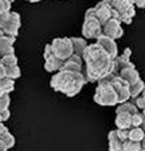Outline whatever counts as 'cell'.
<instances>
[{"mask_svg": "<svg viewBox=\"0 0 145 151\" xmlns=\"http://www.w3.org/2000/svg\"><path fill=\"white\" fill-rule=\"evenodd\" d=\"M6 1H8V3H11V4H12L14 1H15V0H6Z\"/></svg>", "mask_w": 145, "mask_h": 151, "instance_id": "45", "label": "cell"}, {"mask_svg": "<svg viewBox=\"0 0 145 151\" xmlns=\"http://www.w3.org/2000/svg\"><path fill=\"white\" fill-rule=\"evenodd\" d=\"M7 77V68L0 62V80L1 78H6Z\"/></svg>", "mask_w": 145, "mask_h": 151, "instance_id": "36", "label": "cell"}, {"mask_svg": "<svg viewBox=\"0 0 145 151\" xmlns=\"http://www.w3.org/2000/svg\"><path fill=\"white\" fill-rule=\"evenodd\" d=\"M120 112H125V113H129V115H136V113H139V108L134 105V103H129V101H126V103H122L120 104L116 109V113H120Z\"/></svg>", "mask_w": 145, "mask_h": 151, "instance_id": "20", "label": "cell"}, {"mask_svg": "<svg viewBox=\"0 0 145 151\" xmlns=\"http://www.w3.org/2000/svg\"><path fill=\"white\" fill-rule=\"evenodd\" d=\"M94 8H95V15H97L98 20L101 22L102 26L106 24L112 19H117V14L114 12V9L110 6V0H101Z\"/></svg>", "mask_w": 145, "mask_h": 151, "instance_id": "7", "label": "cell"}, {"mask_svg": "<svg viewBox=\"0 0 145 151\" xmlns=\"http://www.w3.org/2000/svg\"><path fill=\"white\" fill-rule=\"evenodd\" d=\"M83 60L82 57L72 54L70 58L63 61V65L60 68V70H69V72H75V73H82L83 70Z\"/></svg>", "mask_w": 145, "mask_h": 151, "instance_id": "11", "label": "cell"}, {"mask_svg": "<svg viewBox=\"0 0 145 151\" xmlns=\"http://www.w3.org/2000/svg\"><path fill=\"white\" fill-rule=\"evenodd\" d=\"M86 82L87 81L82 73L59 70L57 74L51 77L50 85L54 91L66 94L67 97H74L81 92Z\"/></svg>", "mask_w": 145, "mask_h": 151, "instance_id": "2", "label": "cell"}, {"mask_svg": "<svg viewBox=\"0 0 145 151\" xmlns=\"http://www.w3.org/2000/svg\"><path fill=\"white\" fill-rule=\"evenodd\" d=\"M10 116H11V113H10V111H8V109L0 111V122H1V123H4L6 120H8V119H10Z\"/></svg>", "mask_w": 145, "mask_h": 151, "instance_id": "35", "label": "cell"}, {"mask_svg": "<svg viewBox=\"0 0 145 151\" xmlns=\"http://www.w3.org/2000/svg\"><path fill=\"white\" fill-rule=\"evenodd\" d=\"M130 54H132V50H130V49H125L122 55H118L116 60H114V74L116 76L120 74L121 70H124L133 65V63L130 62Z\"/></svg>", "mask_w": 145, "mask_h": 151, "instance_id": "13", "label": "cell"}, {"mask_svg": "<svg viewBox=\"0 0 145 151\" xmlns=\"http://www.w3.org/2000/svg\"><path fill=\"white\" fill-rule=\"evenodd\" d=\"M4 35H6V34H4L3 28H0V38H1V37H4Z\"/></svg>", "mask_w": 145, "mask_h": 151, "instance_id": "41", "label": "cell"}, {"mask_svg": "<svg viewBox=\"0 0 145 151\" xmlns=\"http://www.w3.org/2000/svg\"><path fill=\"white\" fill-rule=\"evenodd\" d=\"M114 74L106 76L102 80L98 81V86L95 89L94 101L102 107H113L118 104V97H117L116 91L112 86V78Z\"/></svg>", "mask_w": 145, "mask_h": 151, "instance_id": "3", "label": "cell"}, {"mask_svg": "<svg viewBox=\"0 0 145 151\" xmlns=\"http://www.w3.org/2000/svg\"><path fill=\"white\" fill-rule=\"evenodd\" d=\"M118 76H120L122 80H125L129 85L134 84L136 81H139L140 80V74H139V72L136 70L134 65H132V66H129V68H126V69L121 70Z\"/></svg>", "mask_w": 145, "mask_h": 151, "instance_id": "15", "label": "cell"}, {"mask_svg": "<svg viewBox=\"0 0 145 151\" xmlns=\"http://www.w3.org/2000/svg\"><path fill=\"white\" fill-rule=\"evenodd\" d=\"M53 55H55V54H54V50H53L51 43L46 45V46H44V60H48V58L53 57Z\"/></svg>", "mask_w": 145, "mask_h": 151, "instance_id": "32", "label": "cell"}, {"mask_svg": "<svg viewBox=\"0 0 145 151\" xmlns=\"http://www.w3.org/2000/svg\"><path fill=\"white\" fill-rule=\"evenodd\" d=\"M14 54H15V49H14V46L0 49V58H1V57H7V55H14Z\"/></svg>", "mask_w": 145, "mask_h": 151, "instance_id": "31", "label": "cell"}, {"mask_svg": "<svg viewBox=\"0 0 145 151\" xmlns=\"http://www.w3.org/2000/svg\"><path fill=\"white\" fill-rule=\"evenodd\" d=\"M141 150V142H134V140H128L124 142V151H140Z\"/></svg>", "mask_w": 145, "mask_h": 151, "instance_id": "23", "label": "cell"}, {"mask_svg": "<svg viewBox=\"0 0 145 151\" xmlns=\"http://www.w3.org/2000/svg\"><path fill=\"white\" fill-rule=\"evenodd\" d=\"M0 151H8V148H7V146L4 145L3 142L0 140Z\"/></svg>", "mask_w": 145, "mask_h": 151, "instance_id": "39", "label": "cell"}, {"mask_svg": "<svg viewBox=\"0 0 145 151\" xmlns=\"http://www.w3.org/2000/svg\"><path fill=\"white\" fill-rule=\"evenodd\" d=\"M10 103H11L10 94H3V96H0V111L8 109V107H10Z\"/></svg>", "mask_w": 145, "mask_h": 151, "instance_id": "29", "label": "cell"}, {"mask_svg": "<svg viewBox=\"0 0 145 151\" xmlns=\"http://www.w3.org/2000/svg\"><path fill=\"white\" fill-rule=\"evenodd\" d=\"M140 151H145V138H144V140L141 142V150Z\"/></svg>", "mask_w": 145, "mask_h": 151, "instance_id": "40", "label": "cell"}, {"mask_svg": "<svg viewBox=\"0 0 145 151\" xmlns=\"http://www.w3.org/2000/svg\"><path fill=\"white\" fill-rule=\"evenodd\" d=\"M15 89V80H11L8 77L0 80V96L10 94Z\"/></svg>", "mask_w": 145, "mask_h": 151, "instance_id": "19", "label": "cell"}, {"mask_svg": "<svg viewBox=\"0 0 145 151\" xmlns=\"http://www.w3.org/2000/svg\"><path fill=\"white\" fill-rule=\"evenodd\" d=\"M22 72H20L19 66H14V68H7V77L11 80H16L19 78Z\"/></svg>", "mask_w": 145, "mask_h": 151, "instance_id": "27", "label": "cell"}, {"mask_svg": "<svg viewBox=\"0 0 145 151\" xmlns=\"http://www.w3.org/2000/svg\"><path fill=\"white\" fill-rule=\"evenodd\" d=\"M30 3H38V1H42V0H27Z\"/></svg>", "mask_w": 145, "mask_h": 151, "instance_id": "42", "label": "cell"}, {"mask_svg": "<svg viewBox=\"0 0 145 151\" xmlns=\"http://www.w3.org/2000/svg\"><path fill=\"white\" fill-rule=\"evenodd\" d=\"M145 122V117L142 115V112H139L133 115L132 117V127H141V124Z\"/></svg>", "mask_w": 145, "mask_h": 151, "instance_id": "28", "label": "cell"}, {"mask_svg": "<svg viewBox=\"0 0 145 151\" xmlns=\"http://www.w3.org/2000/svg\"><path fill=\"white\" fill-rule=\"evenodd\" d=\"M136 7H139V8H145V0H137Z\"/></svg>", "mask_w": 145, "mask_h": 151, "instance_id": "38", "label": "cell"}, {"mask_svg": "<svg viewBox=\"0 0 145 151\" xmlns=\"http://www.w3.org/2000/svg\"><path fill=\"white\" fill-rule=\"evenodd\" d=\"M107 139H109V151H124V140L118 136L117 129L109 132Z\"/></svg>", "mask_w": 145, "mask_h": 151, "instance_id": "14", "label": "cell"}, {"mask_svg": "<svg viewBox=\"0 0 145 151\" xmlns=\"http://www.w3.org/2000/svg\"><path fill=\"white\" fill-rule=\"evenodd\" d=\"M20 24H22V20H20V15L18 12H12L11 11V15L8 22L6 23V26L3 27V31L6 35H11V37H18V32H19Z\"/></svg>", "mask_w": 145, "mask_h": 151, "instance_id": "10", "label": "cell"}, {"mask_svg": "<svg viewBox=\"0 0 145 151\" xmlns=\"http://www.w3.org/2000/svg\"><path fill=\"white\" fill-rule=\"evenodd\" d=\"M141 129H142V131L145 132V122H144V123H142V124H141Z\"/></svg>", "mask_w": 145, "mask_h": 151, "instance_id": "43", "label": "cell"}, {"mask_svg": "<svg viewBox=\"0 0 145 151\" xmlns=\"http://www.w3.org/2000/svg\"><path fill=\"white\" fill-rule=\"evenodd\" d=\"M144 86H145V82L142 81L141 78H140L139 81H136L134 84L129 85L130 96H132V99H136V97H139V96H141L142 91H144Z\"/></svg>", "mask_w": 145, "mask_h": 151, "instance_id": "21", "label": "cell"}, {"mask_svg": "<svg viewBox=\"0 0 145 151\" xmlns=\"http://www.w3.org/2000/svg\"><path fill=\"white\" fill-rule=\"evenodd\" d=\"M110 6L117 14V19L121 23L130 24L136 15L133 0H110Z\"/></svg>", "mask_w": 145, "mask_h": 151, "instance_id": "5", "label": "cell"}, {"mask_svg": "<svg viewBox=\"0 0 145 151\" xmlns=\"http://www.w3.org/2000/svg\"><path fill=\"white\" fill-rule=\"evenodd\" d=\"M0 62L3 63L6 68H14V66H18V57L14 54V55H7V57H1L0 58Z\"/></svg>", "mask_w": 145, "mask_h": 151, "instance_id": "24", "label": "cell"}, {"mask_svg": "<svg viewBox=\"0 0 145 151\" xmlns=\"http://www.w3.org/2000/svg\"><path fill=\"white\" fill-rule=\"evenodd\" d=\"M15 41H16V37H11V35H4V37L0 38V49H3V47L14 46Z\"/></svg>", "mask_w": 145, "mask_h": 151, "instance_id": "25", "label": "cell"}, {"mask_svg": "<svg viewBox=\"0 0 145 151\" xmlns=\"http://www.w3.org/2000/svg\"><path fill=\"white\" fill-rule=\"evenodd\" d=\"M97 43L100 45L113 60H116L117 57H118V49H117V43L114 39H112V38H109V37H105V35H101V37L97 39Z\"/></svg>", "mask_w": 145, "mask_h": 151, "instance_id": "12", "label": "cell"}, {"mask_svg": "<svg viewBox=\"0 0 145 151\" xmlns=\"http://www.w3.org/2000/svg\"><path fill=\"white\" fill-rule=\"evenodd\" d=\"M85 62L82 74L87 82H95L114 74V60L98 43L89 45L82 55Z\"/></svg>", "mask_w": 145, "mask_h": 151, "instance_id": "1", "label": "cell"}, {"mask_svg": "<svg viewBox=\"0 0 145 151\" xmlns=\"http://www.w3.org/2000/svg\"><path fill=\"white\" fill-rule=\"evenodd\" d=\"M51 46H53L54 54L60 58L62 61L67 60L74 54V47H72V42L71 38H55L53 42H51Z\"/></svg>", "mask_w": 145, "mask_h": 151, "instance_id": "6", "label": "cell"}, {"mask_svg": "<svg viewBox=\"0 0 145 151\" xmlns=\"http://www.w3.org/2000/svg\"><path fill=\"white\" fill-rule=\"evenodd\" d=\"M122 34H124V30L121 27V22L117 20V19H112L106 24L102 26V35L112 38L114 41L122 37Z\"/></svg>", "mask_w": 145, "mask_h": 151, "instance_id": "9", "label": "cell"}, {"mask_svg": "<svg viewBox=\"0 0 145 151\" xmlns=\"http://www.w3.org/2000/svg\"><path fill=\"white\" fill-rule=\"evenodd\" d=\"M46 62H44V69H46V72H59L60 68H62L63 65V61L60 60V58H58L57 55H53L50 57L48 60H44Z\"/></svg>", "mask_w": 145, "mask_h": 151, "instance_id": "17", "label": "cell"}, {"mask_svg": "<svg viewBox=\"0 0 145 151\" xmlns=\"http://www.w3.org/2000/svg\"><path fill=\"white\" fill-rule=\"evenodd\" d=\"M6 132H8V128L4 126V123L0 122V138H1V136H3Z\"/></svg>", "mask_w": 145, "mask_h": 151, "instance_id": "37", "label": "cell"}, {"mask_svg": "<svg viewBox=\"0 0 145 151\" xmlns=\"http://www.w3.org/2000/svg\"><path fill=\"white\" fill-rule=\"evenodd\" d=\"M112 86L113 89L116 91L117 93V97H118V103L122 104V103H126V101L132 99L130 96V88H129V84L122 80L120 76H113V78H112Z\"/></svg>", "mask_w": 145, "mask_h": 151, "instance_id": "8", "label": "cell"}, {"mask_svg": "<svg viewBox=\"0 0 145 151\" xmlns=\"http://www.w3.org/2000/svg\"><path fill=\"white\" fill-rule=\"evenodd\" d=\"M132 115L125 112L116 113V126L118 129H129L132 128Z\"/></svg>", "mask_w": 145, "mask_h": 151, "instance_id": "16", "label": "cell"}, {"mask_svg": "<svg viewBox=\"0 0 145 151\" xmlns=\"http://www.w3.org/2000/svg\"><path fill=\"white\" fill-rule=\"evenodd\" d=\"M82 34L87 39H98L102 35V24L95 15V8H89L85 12V22L82 26Z\"/></svg>", "mask_w": 145, "mask_h": 151, "instance_id": "4", "label": "cell"}, {"mask_svg": "<svg viewBox=\"0 0 145 151\" xmlns=\"http://www.w3.org/2000/svg\"><path fill=\"white\" fill-rule=\"evenodd\" d=\"M0 140L7 146V148H11V147L15 146V138H14V135L12 134H10V132H6V134L0 138Z\"/></svg>", "mask_w": 145, "mask_h": 151, "instance_id": "26", "label": "cell"}, {"mask_svg": "<svg viewBox=\"0 0 145 151\" xmlns=\"http://www.w3.org/2000/svg\"><path fill=\"white\" fill-rule=\"evenodd\" d=\"M71 42H72V47H74V54L82 57L86 50V47L89 46L87 42L83 38H71Z\"/></svg>", "mask_w": 145, "mask_h": 151, "instance_id": "18", "label": "cell"}, {"mask_svg": "<svg viewBox=\"0 0 145 151\" xmlns=\"http://www.w3.org/2000/svg\"><path fill=\"white\" fill-rule=\"evenodd\" d=\"M145 138V132L141 129V127H132L129 129V139L134 142H142Z\"/></svg>", "mask_w": 145, "mask_h": 151, "instance_id": "22", "label": "cell"}, {"mask_svg": "<svg viewBox=\"0 0 145 151\" xmlns=\"http://www.w3.org/2000/svg\"><path fill=\"white\" fill-rule=\"evenodd\" d=\"M134 105L139 108V109H142V111L145 109V100L142 99V96H139V97L134 99Z\"/></svg>", "mask_w": 145, "mask_h": 151, "instance_id": "33", "label": "cell"}, {"mask_svg": "<svg viewBox=\"0 0 145 151\" xmlns=\"http://www.w3.org/2000/svg\"><path fill=\"white\" fill-rule=\"evenodd\" d=\"M142 115H144V117H145V109H144V111H142Z\"/></svg>", "mask_w": 145, "mask_h": 151, "instance_id": "46", "label": "cell"}, {"mask_svg": "<svg viewBox=\"0 0 145 151\" xmlns=\"http://www.w3.org/2000/svg\"><path fill=\"white\" fill-rule=\"evenodd\" d=\"M4 11H11V3H8L6 0H0V14Z\"/></svg>", "mask_w": 145, "mask_h": 151, "instance_id": "34", "label": "cell"}, {"mask_svg": "<svg viewBox=\"0 0 145 151\" xmlns=\"http://www.w3.org/2000/svg\"><path fill=\"white\" fill-rule=\"evenodd\" d=\"M141 96H142V99H144V100H145V86H144V91H142Z\"/></svg>", "mask_w": 145, "mask_h": 151, "instance_id": "44", "label": "cell"}, {"mask_svg": "<svg viewBox=\"0 0 145 151\" xmlns=\"http://www.w3.org/2000/svg\"><path fill=\"white\" fill-rule=\"evenodd\" d=\"M10 15H11V11H4V12L0 14V28H3L6 26V23L10 19Z\"/></svg>", "mask_w": 145, "mask_h": 151, "instance_id": "30", "label": "cell"}]
</instances>
